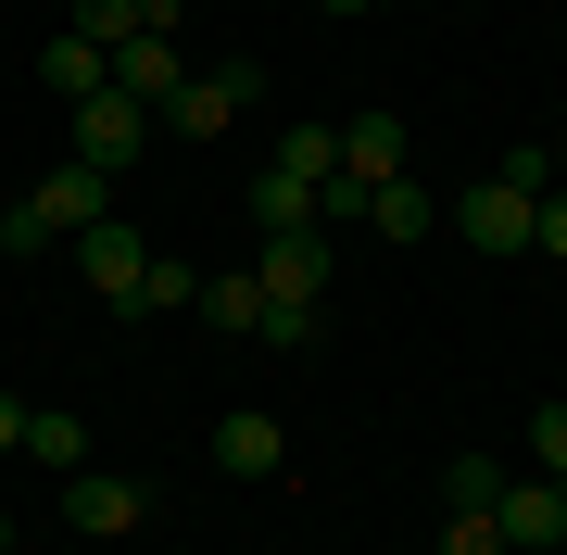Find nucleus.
Returning <instances> with one entry per match:
<instances>
[{
  "instance_id": "obj_20",
  "label": "nucleus",
  "mask_w": 567,
  "mask_h": 555,
  "mask_svg": "<svg viewBox=\"0 0 567 555\" xmlns=\"http://www.w3.org/2000/svg\"><path fill=\"white\" fill-rule=\"evenodd\" d=\"M252 341H278V353H316V304H265V329Z\"/></svg>"
},
{
  "instance_id": "obj_29",
  "label": "nucleus",
  "mask_w": 567,
  "mask_h": 555,
  "mask_svg": "<svg viewBox=\"0 0 567 555\" xmlns=\"http://www.w3.org/2000/svg\"><path fill=\"white\" fill-rule=\"evenodd\" d=\"M555 493H567V480H555Z\"/></svg>"
},
{
  "instance_id": "obj_14",
  "label": "nucleus",
  "mask_w": 567,
  "mask_h": 555,
  "mask_svg": "<svg viewBox=\"0 0 567 555\" xmlns=\"http://www.w3.org/2000/svg\"><path fill=\"white\" fill-rule=\"evenodd\" d=\"M365 227H379V240H429V227H442V203H429L416 177H379V203H365Z\"/></svg>"
},
{
  "instance_id": "obj_13",
  "label": "nucleus",
  "mask_w": 567,
  "mask_h": 555,
  "mask_svg": "<svg viewBox=\"0 0 567 555\" xmlns=\"http://www.w3.org/2000/svg\"><path fill=\"white\" fill-rule=\"evenodd\" d=\"M505 505V454H454L442 467V517H492Z\"/></svg>"
},
{
  "instance_id": "obj_21",
  "label": "nucleus",
  "mask_w": 567,
  "mask_h": 555,
  "mask_svg": "<svg viewBox=\"0 0 567 555\" xmlns=\"http://www.w3.org/2000/svg\"><path fill=\"white\" fill-rule=\"evenodd\" d=\"M442 555H505V517H442Z\"/></svg>"
},
{
  "instance_id": "obj_18",
  "label": "nucleus",
  "mask_w": 567,
  "mask_h": 555,
  "mask_svg": "<svg viewBox=\"0 0 567 555\" xmlns=\"http://www.w3.org/2000/svg\"><path fill=\"white\" fill-rule=\"evenodd\" d=\"M164 304H203V266H177V253H152V266H140V304H126V316H164Z\"/></svg>"
},
{
  "instance_id": "obj_22",
  "label": "nucleus",
  "mask_w": 567,
  "mask_h": 555,
  "mask_svg": "<svg viewBox=\"0 0 567 555\" xmlns=\"http://www.w3.org/2000/svg\"><path fill=\"white\" fill-rule=\"evenodd\" d=\"M529 253H555V266H567V189H543V215H529Z\"/></svg>"
},
{
  "instance_id": "obj_4",
  "label": "nucleus",
  "mask_w": 567,
  "mask_h": 555,
  "mask_svg": "<svg viewBox=\"0 0 567 555\" xmlns=\"http://www.w3.org/2000/svg\"><path fill=\"white\" fill-rule=\"evenodd\" d=\"M63 114H76V165H102V177L152 152V114L126 102V89H89V102H63Z\"/></svg>"
},
{
  "instance_id": "obj_28",
  "label": "nucleus",
  "mask_w": 567,
  "mask_h": 555,
  "mask_svg": "<svg viewBox=\"0 0 567 555\" xmlns=\"http://www.w3.org/2000/svg\"><path fill=\"white\" fill-rule=\"evenodd\" d=\"M63 13H76V0H63Z\"/></svg>"
},
{
  "instance_id": "obj_15",
  "label": "nucleus",
  "mask_w": 567,
  "mask_h": 555,
  "mask_svg": "<svg viewBox=\"0 0 567 555\" xmlns=\"http://www.w3.org/2000/svg\"><path fill=\"white\" fill-rule=\"evenodd\" d=\"M39 89H51V102H89V89H102V51H89L76 25H63V39L39 51Z\"/></svg>"
},
{
  "instance_id": "obj_24",
  "label": "nucleus",
  "mask_w": 567,
  "mask_h": 555,
  "mask_svg": "<svg viewBox=\"0 0 567 555\" xmlns=\"http://www.w3.org/2000/svg\"><path fill=\"white\" fill-rule=\"evenodd\" d=\"M543 189H567V152H543Z\"/></svg>"
},
{
  "instance_id": "obj_2",
  "label": "nucleus",
  "mask_w": 567,
  "mask_h": 555,
  "mask_svg": "<svg viewBox=\"0 0 567 555\" xmlns=\"http://www.w3.org/2000/svg\"><path fill=\"white\" fill-rule=\"evenodd\" d=\"M102 215H114V177L63 152L25 203H0V253H51V240H76V227H102Z\"/></svg>"
},
{
  "instance_id": "obj_10",
  "label": "nucleus",
  "mask_w": 567,
  "mask_h": 555,
  "mask_svg": "<svg viewBox=\"0 0 567 555\" xmlns=\"http://www.w3.org/2000/svg\"><path fill=\"white\" fill-rule=\"evenodd\" d=\"M278 454H290V430L265 404H240V417H215V467L227 480H278Z\"/></svg>"
},
{
  "instance_id": "obj_23",
  "label": "nucleus",
  "mask_w": 567,
  "mask_h": 555,
  "mask_svg": "<svg viewBox=\"0 0 567 555\" xmlns=\"http://www.w3.org/2000/svg\"><path fill=\"white\" fill-rule=\"evenodd\" d=\"M0 454H25V404H13V391H0Z\"/></svg>"
},
{
  "instance_id": "obj_7",
  "label": "nucleus",
  "mask_w": 567,
  "mask_h": 555,
  "mask_svg": "<svg viewBox=\"0 0 567 555\" xmlns=\"http://www.w3.org/2000/svg\"><path fill=\"white\" fill-rule=\"evenodd\" d=\"M252 290H265V304H316V290H328V240H316V227L265 240V253H252Z\"/></svg>"
},
{
  "instance_id": "obj_17",
  "label": "nucleus",
  "mask_w": 567,
  "mask_h": 555,
  "mask_svg": "<svg viewBox=\"0 0 567 555\" xmlns=\"http://www.w3.org/2000/svg\"><path fill=\"white\" fill-rule=\"evenodd\" d=\"M203 329L252 341V329H265V290H252V278H203Z\"/></svg>"
},
{
  "instance_id": "obj_11",
  "label": "nucleus",
  "mask_w": 567,
  "mask_h": 555,
  "mask_svg": "<svg viewBox=\"0 0 567 555\" xmlns=\"http://www.w3.org/2000/svg\"><path fill=\"white\" fill-rule=\"evenodd\" d=\"M252 227H265V240H290V227H316V177H290L278 152H265V177H252Z\"/></svg>"
},
{
  "instance_id": "obj_27",
  "label": "nucleus",
  "mask_w": 567,
  "mask_h": 555,
  "mask_svg": "<svg viewBox=\"0 0 567 555\" xmlns=\"http://www.w3.org/2000/svg\"><path fill=\"white\" fill-rule=\"evenodd\" d=\"M89 555H126V543H89Z\"/></svg>"
},
{
  "instance_id": "obj_19",
  "label": "nucleus",
  "mask_w": 567,
  "mask_h": 555,
  "mask_svg": "<svg viewBox=\"0 0 567 555\" xmlns=\"http://www.w3.org/2000/svg\"><path fill=\"white\" fill-rule=\"evenodd\" d=\"M529 467H543V480H567V391L529 417Z\"/></svg>"
},
{
  "instance_id": "obj_1",
  "label": "nucleus",
  "mask_w": 567,
  "mask_h": 555,
  "mask_svg": "<svg viewBox=\"0 0 567 555\" xmlns=\"http://www.w3.org/2000/svg\"><path fill=\"white\" fill-rule=\"evenodd\" d=\"M529 215H543V152H505V177H466L454 189V240L492 253V266L529 253Z\"/></svg>"
},
{
  "instance_id": "obj_6",
  "label": "nucleus",
  "mask_w": 567,
  "mask_h": 555,
  "mask_svg": "<svg viewBox=\"0 0 567 555\" xmlns=\"http://www.w3.org/2000/svg\"><path fill=\"white\" fill-rule=\"evenodd\" d=\"M140 266H152V240H140V227H126V215H102V227H76V278L102 290L114 316L140 304Z\"/></svg>"
},
{
  "instance_id": "obj_3",
  "label": "nucleus",
  "mask_w": 567,
  "mask_h": 555,
  "mask_svg": "<svg viewBox=\"0 0 567 555\" xmlns=\"http://www.w3.org/2000/svg\"><path fill=\"white\" fill-rule=\"evenodd\" d=\"M265 102V63H215V76H189L177 102H164L152 126H177V140H227V126H240Z\"/></svg>"
},
{
  "instance_id": "obj_26",
  "label": "nucleus",
  "mask_w": 567,
  "mask_h": 555,
  "mask_svg": "<svg viewBox=\"0 0 567 555\" xmlns=\"http://www.w3.org/2000/svg\"><path fill=\"white\" fill-rule=\"evenodd\" d=\"M0 555H13V517H0Z\"/></svg>"
},
{
  "instance_id": "obj_16",
  "label": "nucleus",
  "mask_w": 567,
  "mask_h": 555,
  "mask_svg": "<svg viewBox=\"0 0 567 555\" xmlns=\"http://www.w3.org/2000/svg\"><path fill=\"white\" fill-rule=\"evenodd\" d=\"M25 454L76 480V467H89V430H76V417H63V404H25Z\"/></svg>"
},
{
  "instance_id": "obj_8",
  "label": "nucleus",
  "mask_w": 567,
  "mask_h": 555,
  "mask_svg": "<svg viewBox=\"0 0 567 555\" xmlns=\"http://www.w3.org/2000/svg\"><path fill=\"white\" fill-rule=\"evenodd\" d=\"M102 89H126V102H140V114H164V102H177V89H189V63H177V39H126V51L102 63Z\"/></svg>"
},
{
  "instance_id": "obj_9",
  "label": "nucleus",
  "mask_w": 567,
  "mask_h": 555,
  "mask_svg": "<svg viewBox=\"0 0 567 555\" xmlns=\"http://www.w3.org/2000/svg\"><path fill=\"white\" fill-rule=\"evenodd\" d=\"M492 517H505V555H555L567 543V493H555V480H505Z\"/></svg>"
},
{
  "instance_id": "obj_25",
  "label": "nucleus",
  "mask_w": 567,
  "mask_h": 555,
  "mask_svg": "<svg viewBox=\"0 0 567 555\" xmlns=\"http://www.w3.org/2000/svg\"><path fill=\"white\" fill-rule=\"evenodd\" d=\"M316 13H379V0H316Z\"/></svg>"
},
{
  "instance_id": "obj_5",
  "label": "nucleus",
  "mask_w": 567,
  "mask_h": 555,
  "mask_svg": "<svg viewBox=\"0 0 567 555\" xmlns=\"http://www.w3.org/2000/svg\"><path fill=\"white\" fill-rule=\"evenodd\" d=\"M140 517H152L140 480H102V467H76V480H63V531H76V543H126Z\"/></svg>"
},
{
  "instance_id": "obj_12",
  "label": "nucleus",
  "mask_w": 567,
  "mask_h": 555,
  "mask_svg": "<svg viewBox=\"0 0 567 555\" xmlns=\"http://www.w3.org/2000/svg\"><path fill=\"white\" fill-rule=\"evenodd\" d=\"M341 177H365V189L404 177V126H391V114H353V126H341Z\"/></svg>"
}]
</instances>
